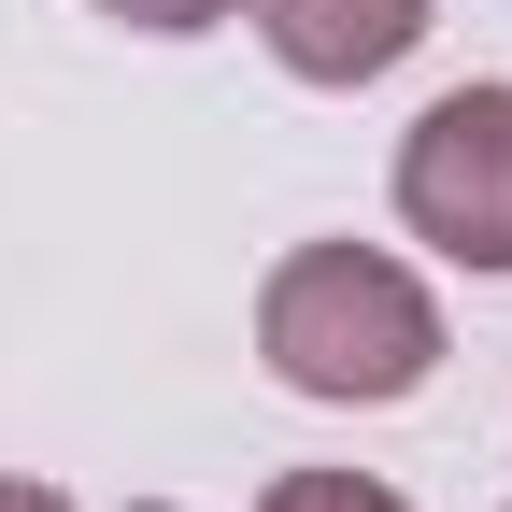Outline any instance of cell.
Returning a JSON list of instances; mask_svg holds the SVG:
<instances>
[{"mask_svg": "<svg viewBox=\"0 0 512 512\" xmlns=\"http://www.w3.org/2000/svg\"><path fill=\"white\" fill-rule=\"evenodd\" d=\"M399 228L456 271H512V86H441L399 143Z\"/></svg>", "mask_w": 512, "mask_h": 512, "instance_id": "obj_2", "label": "cell"}, {"mask_svg": "<svg viewBox=\"0 0 512 512\" xmlns=\"http://www.w3.org/2000/svg\"><path fill=\"white\" fill-rule=\"evenodd\" d=\"M256 512H413V498H399V484H370V470H285Z\"/></svg>", "mask_w": 512, "mask_h": 512, "instance_id": "obj_4", "label": "cell"}, {"mask_svg": "<svg viewBox=\"0 0 512 512\" xmlns=\"http://www.w3.org/2000/svg\"><path fill=\"white\" fill-rule=\"evenodd\" d=\"M242 15H256V43H271L299 86H370V72H399L427 43L441 0H242Z\"/></svg>", "mask_w": 512, "mask_h": 512, "instance_id": "obj_3", "label": "cell"}, {"mask_svg": "<svg viewBox=\"0 0 512 512\" xmlns=\"http://www.w3.org/2000/svg\"><path fill=\"white\" fill-rule=\"evenodd\" d=\"M256 356H271L285 399L384 413V399H413L441 370V299L384 242H299V256H271V285H256Z\"/></svg>", "mask_w": 512, "mask_h": 512, "instance_id": "obj_1", "label": "cell"}, {"mask_svg": "<svg viewBox=\"0 0 512 512\" xmlns=\"http://www.w3.org/2000/svg\"><path fill=\"white\" fill-rule=\"evenodd\" d=\"M0 512H72V498H57V484H0Z\"/></svg>", "mask_w": 512, "mask_h": 512, "instance_id": "obj_6", "label": "cell"}, {"mask_svg": "<svg viewBox=\"0 0 512 512\" xmlns=\"http://www.w3.org/2000/svg\"><path fill=\"white\" fill-rule=\"evenodd\" d=\"M114 29H157V43H185V29H214V15H242V0H100Z\"/></svg>", "mask_w": 512, "mask_h": 512, "instance_id": "obj_5", "label": "cell"}]
</instances>
